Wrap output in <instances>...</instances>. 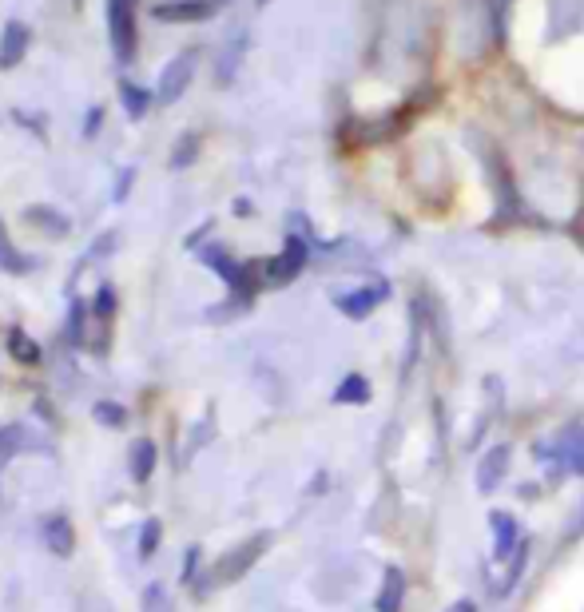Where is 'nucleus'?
<instances>
[{
  "instance_id": "obj_1",
  "label": "nucleus",
  "mask_w": 584,
  "mask_h": 612,
  "mask_svg": "<svg viewBox=\"0 0 584 612\" xmlns=\"http://www.w3.org/2000/svg\"><path fill=\"white\" fill-rule=\"evenodd\" d=\"M108 20H112V48L116 60L136 56V0H108Z\"/></svg>"
},
{
  "instance_id": "obj_2",
  "label": "nucleus",
  "mask_w": 584,
  "mask_h": 612,
  "mask_svg": "<svg viewBox=\"0 0 584 612\" xmlns=\"http://www.w3.org/2000/svg\"><path fill=\"white\" fill-rule=\"evenodd\" d=\"M195 52H183V56H175L167 68H163V76H159V104H171V100H179L183 96V88L191 84V72H195Z\"/></svg>"
},
{
  "instance_id": "obj_3",
  "label": "nucleus",
  "mask_w": 584,
  "mask_h": 612,
  "mask_svg": "<svg viewBox=\"0 0 584 612\" xmlns=\"http://www.w3.org/2000/svg\"><path fill=\"white\" fill-rule=\"evenodd\" d=\"M24 48H28V28L20 20H8L4 24V36H0V64L4 68H16L24 60Z\"/></svg>"
},
{
  "instance_id": "obj_4",
  "label": "nucleus",
  "mask_w": 584,
  "mask_h": 612,
  "mask_svg": "<svg viewBox=\"0 0 584 612\" xmlns=\"http://www.w3.org/2000/svg\"><path fill=\"white\" fill-rule=\"evenodd\" d=\"M211 4H155V20H167V24H179V20H199L207 16Z\"/></svg>"
},
{
  "instance_id": "obj_5",
  "label": "nucleus",
  "mask_w": 584,
  "mask_h": 612,
  "mask_svg": "<svg viewBox=\"0 0 584 612\" xmlns=\"http://www.w3.org/2000/svg\"><path fill=\"white\" fill-rule=\"evenodd\" d=\"M120 100H124V108H128V116L132 120H144L147 108H151V92L147 88H140V84H120Z\"/></svg>"
},
{
  "instance_id": "obj_6",
  "label": "nucleus",
  "mask_w": 584,
  "mask_h": 612,
  "mask_svg": "<svg viewBox=\"0 0 584 612\" xmlns=\"http://www.w3.org/2000/svg\"><path fill=\"white\" fill-rule=\"evenodd\" d=\"M0 267H8V271H24V259L12 251V243H8V235H4V227H0Z\"/></svg>"
},
{
  "instance_id": "obj_7",
  "label": "nucleus",
  "mask_w": 584,
  "mask_h": 612,
  "mask_svg": "<svg viewBox=\"0 0 584 612\" xmlns=\"http://www.w3.org/2000/svg\"><path fill=\"white\" fill-rule=\"evenodd\" d=\"M96 128H100V108H92V120H88V124H84V132H88V136H92V132H96Z\"/></svg>"
}]
</instances>
